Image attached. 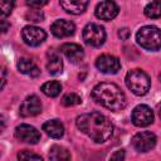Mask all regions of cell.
Returning a JSON list of instances; mask_svg holds the SVG:
<instances>
[{"label": "cell", "instance_id": "cell-16", "mask_svg": "<svg viewBox=\"0 0 161 161\" xmlns=\"http://www.w3.org/2000/svg\"><path fill=\"white\" fill-rule=\"evenodd\" d=\"M47 70L49 74L57 75L63 70V60L55 52H49L47 57Z\"/></svg>", "mask_w": 161, "mask_h": 161}, {"label": "cell", "instance_id": "cell-15", "mask_svg": "<svg viewBox=\"0 0 161 161\" xmlns=\"http://www.w3.org/2000/svg\"><path fill=\"white\" fill-rule=\"evenodd\" d=\"M43 131L52 138H60L64 135V126L58 119H49L43 125Z\"/></svg>", "mask_w": 161, "mask_h": 161}, {"label": "cell", "instance_id": "cell-17", "mask_svg": "<svg viewBox=\"0 0 161 161\" xmlns=\"http://www.w3.org/2000/svg\"><path fill=\"white\" fill-rule=\"evenodd\" d=\"M18 69L23 73V74H26L31 78H35L40 74V70L39 68L35 65V63L29 59V58H20L18 60Z\"/></svg>", "mask_w": 161, "mask_h": 161}, {"label": "cell", "instance_id": "cell-6", "mask_svg": "<svg viewBox=\"0 0 161 161\" xmlns=\"http://www.w3.org/2000/svg\"><path fill=\"white\" fill-rule=\"evenodd\" d=\"M156 141H157V138H156L155 133H152L150 131H142V132L136 133L132 137L131 143H132V147L136 151L148 152L156 146Z\"/></svg>", "mask_w": 161, "mask_h": 161}, {"label": "cell", "instance_id": "cell-25", "mask_svg": "<svg viewBox=\"0 0 161 161\" xmlns=\"http://www.w3.org/2000/svg\"><path fill=\"white\" fill-rule=\"evenodd\" d=\"M13 8H14V3H13V1H6V0L0 1V11H1L3 18L8 16V15L11 13Z\"/></svg>", "mask_w": 161, "mask_h": 161}, {"label": "cell", "instance_id": "cell-8", "mask_svg": "<svg viewBox=\"0 0 161 161\" xmlns=\"http://www.w3.org/2000/svg\"><path fill=\"white\" fill-rule=\"evenodd\" d=\"M131 119L135 126L146 127L153 122V112L146 104H138L133 108L131 113Z\"/></svg>", "mask_w": 161, "mask_h": 161}, {"label": "cell", "instance_id": "cell-4", "mask_svg": "<svg viewBox=\"0 0 161 161\" xmlns=\"http://www.w3.org/2000/svg\"><path fill=\"white\" fill-rule=\"evenodd\" d=\"M126 86L136 96H145L151 87L150 77L142 69H131L126 74Z\"/></svg>", "mask_w": 161, "mask_h": 161}, {"label": "cell", "instance_id": "cell-1", "mask_svg": "<svg viewBox=\"0 0 161 161\" xmlns=\"http://www.w3.org/2000/svg\"><path fill=\"white\" fill-rule=\"evenodd\" d=\"M75 125L80 132L97 143L106 142L113 133V125L99 112H89L77 117Z\"/></svg>", "mask_w": 161, "mask_h": 161}, {"label": "cell", "instance_id": "cell-26", "mask_svg": "<svg viewBox=\"0 0 161 161\" xmlns=\"http://www.w3.org/2000/svg\"><path fill=\"white\" fill-rule=\"evenodd\" d=\"M125 157H126V152H125V150H117V151H114L112 155H111V157H109V161H125Z\"/></svg>", "mask_w": 161, "mask_h": 161}, {"label": "cell", "instance_id": "cell-31", "mask_svg": "<svg viewBox=\"0 0 161 161\" xmlns=\"http://www.w3.org/2000/svg\"><path fill=\"white\" fill-rule=\"evenodd\" d=\"M158 113H160V117H161V106H160V109H158Z\"/></svg>", "mask_w": 161, "mask_h": 161}, {"label": "cell", "instance_id": "cell-27", "mask_svg": "<svg viewBox=\"0 0 161 161\" xmlns=\"http://www.w3.org/2000/svg\"><path fill=\"white\" fill-rule=\"evenodd\" d=\"M48 1H26V5H29L31 9H40L42 6L47 5Z\"/></svg>", "mask_w": 161, "mask_h": 161}, {"label": "cell", "instance_id": "cell-11", "mask_svg": "<svg viewBox=\"0 0 161 161\" xmlns=\"http://www.w3.org/2000/svg\"><path fill=\"white\" fill-rule=\"evenodd\" d=\"M42 112V102L39 97L36 96H29L26 97L19 108V114L21 117H33Z\"/></svg>", "mask_w": 161, "mask_h": 161}, {"label": "cell", "instance_id": "cell-14", "mask_svg": "<svg viewBox=\"0 0 161 161\" xmlns=\"http://www.w3.org/2000/svg\"><path fill=\"white\" fill-rule=\"evenodd\" d=\"M60 52L67 57V59L72 63H78L84 57V50L80 45L75 43H64L60 47Z\"/></svg>", "mask_w": 161, "mask_h": 161}, {"label": "cell", "instance_id": "cell-22", "mask_svg": "<svg viewBox=\"0 0 161 161\" xmlns=\"http://www.w3.org/2000/svg\"><path fill=\"white\" fill-rule=\"evenodd\" d=\"M82 103V98L75 93H67L62 98V104L65 107H73Z\"/></svg>", "mask_w": 161, "mask_h": 161}, {"label": "cell", "instance_id": "cell-7", "mask_svg": "<svg viewBox=\"0 0 161 161\" xmlns=\"http://www.w3.org/2000/svg\"><path fill=\"white\" fill-rule=\"evenodd\" d=\"M21 38L25 44L30 47H38L45 40L47 33L42 28H38L34 25H26L21 30Z\"/></svg>", "mask_w": 161, "mask_h": 161}, {"label": "cell", "instance_id": "cell-2", "mask_svg": "<svg viewBox=\"0 0 161 161\" xmlns=\"http://www.w3.org/2000/svg\"><path fill=\"white\" fill-rule=\"evenodd\" d=\"M92 98L111 111H121L126 107V96L122 89L109 82H102L92 89Z\"/></svg>", "mask_w": 161, "mask_h": 161}, {"label": "cell", "instance_id": "cell-19", "mask_svg": "<svg viewBox=\"0 0 161 161\" xmlns=\"http://www.w3.org/2000/svg\"><path fill=\"white\" fill-rule=\"evenodd\" d=\"M49 160L50 161H70V153L65 147L54 145L49 150Z\"/></svg>", "mask_w": 161, "mask_h": 161}, {"label": "cell", "instance_id": "cell-28", "mask_svg": "<svg viewBox=\"0 0 161 161\" xmlns=\"http://www.w3.org/2000/svg\"><path fill=\"white\" fill-rule=\"evenodd\" d=\"M118 35H119V38H121V39H123V40H126V39L128 38V35H130V30H128L127 28H123V29H119V31H118Z\"/></svg>", "mask_w": 161, "mask_h": 161}, {"label": "cell", "instance_id": "cell-13", "mask_svg": "<svg viewBox=\"0 0 161 161\" xmlns=\"http://www.w3.org/2000/svg\"><path fill=\"white\" fill-rule=\"evenodd\" d=\"M74 30H75V25L70 20H65V19L55 20L50 25V31L57 38H68L74 34Z\"/></svg>", "mask_w": 161, "mask_h": 161}, {"label": "cell", "instance_id": "cell-5", "mask_svg": "<svg viewBox=\"0 0 161 161\" xmlns=\"http://www.w3.org/2000/svg\"><path fill=\"white\" fill-rule=\"evenodd\" d=\"M83 40L87 45L98 48L103 45L106 40V30L103 26L96 23H89L83 29Z\"/></svg>", "mask_w": 161, "mask_h": 161}, {"label": "cell", "instance_id": "cell-30", "mask_svg": "<svg viewBox=\"0 0 161 161\" xmlns=\"http://www.w3.org/2000/svg\"><path fill=\"white\" fill-rule=\"evenodd\" d=\"M1 25H3V28H1L3 33H6V31H8V28H9V24L3 19V20H1Z\"/></svg>", "mask_w": 161, "mask_h": 161}, {"label": "cell", "instance_id": "cell-3", "mask_svg": "<svg viewBox=\"0 0 161 161\" xmlns=\"http://www.w3.org/2000/svg\"><path fill=\"white\" fill-rule=\"evenodd\" d=\"M137 43L147 50L156 52L161 48V30L153 25H146L136 33Z\"/></svg>", "mask_w": 161, "mask_h": 161}, {"label": "cell", "instance_id": "cell-9", "mask_svg": "<svg viewBox=\"0 0 161 161\" xmlns=\"http://www.w3.org/2000/svg\"><path fill=\"white\" fill-rule=\"evenodd\" d=\"M96 67L99 72L104 74H116L121 69V63L118 58L111 54H102L96 60Z\"/></svg>", "mask_w": 161, "mask_h": 161}, {"label": "cell", "instance_id": "cell-10", "mask_svg": "<svg viewBox=\"0 0 161 161\" xmlns=\"http://www.w3.org/2000/svg\"><path fill=\"white\" fill-rule=\"evenodd\" d=\"M14 133H15V137L19 141L25 142V143L35 145V143H38L40 141V133H39V131L35 127L30 126V125L23 123V125L16 126Z\"/></svg>", "mask_w": 161, "mask_h": 161}, {"label": "cell", "instance_id": "cell-20", "mask_svg": "<svg viewBox=\"0 0 161 161\" xmlns=\"http://www.w3.org/2000/svg\"><path fill=\"white\" fill-rule=\"evenodd\" d=\"M40 89H42V92H43L45 96L54 98V97L59 96V93H60V91H62V86H60V83L57 82V80H50V82H45V83L42 86Z\"/></svg>", "mask_w": 161, "mask_h": 161}, {"label": "cell", "instance_id": "cell-18", "mask_svg": "<svg viewBox=\"0 0 161 161\" xmlns=\"http://www.w3.org/2000/svg\"><path fill=\"white\" fill-rule=\"evenodd\" d=\"M60 6L69 14H82L86 8L88 6V1H83V0H65V1H60Z\"/></svg>", "mask_w": 161, "mask_h": 161}, {"label": "cell", "instance_id": "cell-23", "mask_svg": "<svg viewBox=\"0 0 161 161\" xmlns=\"http://www.w3.org/2000/svg\"><path fill=\"white\" fill-rule=\"evenodd\" d=\"M18 161H43V158L29 150H23L18 153Z\"/></svg>", "mask_w": 161, "mask_h": 161}, {"label": "cell", "instance_id": "cell-21", "mask_svg": "<svg viewBox=\"0 0 161 161\" xmlns=\"http://www.w3.org/2000/svg\"><path fill=\"white\" fill-rule=\"evenodd\" d=\"M145 15L151 19L161 18V1H151L145 6Z\"/></svg>", "mask_w": 161, "mask_h": 161}, {"label": "cell", "instance_id": "cell-12", "mask_svg": "<svg viewBox=\"0 0 161 161\" xmlns=\"http://www.w3.org/2000/svg\"><path fill=\"white\" fill-rule=\"evenodd\" d=\"M118 11L119 9L114 1H101L97 4L94 14L98 19L109 21L118 15Z\"/></svg>", "mask_w": 161, "mask_h": 161}, {"label": "cell", "instance_id": "cell-29", "mask_svg": "<svg viewBox=\"0 0 161 161\" xmlns=\"http://www.w3.org/2000/svg\"><path fill=\"white\" fill-rule=\"evenodd\" d=\"M1 74H3V78H1V80H3V84H1V88H4V87H5V82H6V70H5V68H3V70H1Z\"/></svg>", "mask_w": 161, "mask_h": 161}, {"label": "cell", "instance_id": "cell-24", "mask_svg": "<svg viewBox=\"0 0 161 161\" xmlns=\"http://www.w3.org/2000/svg\"><path fill=\"white\" fill-rule=\"evenodd\" d=\"M25 18H26V20H29V21L38 23V21H42V20H43L44 15H43V13H42L39 9H31V10H29V11L25 14Z\"/></svg>", "mask_w": 161, "mask_h": 161}]
</instances>
